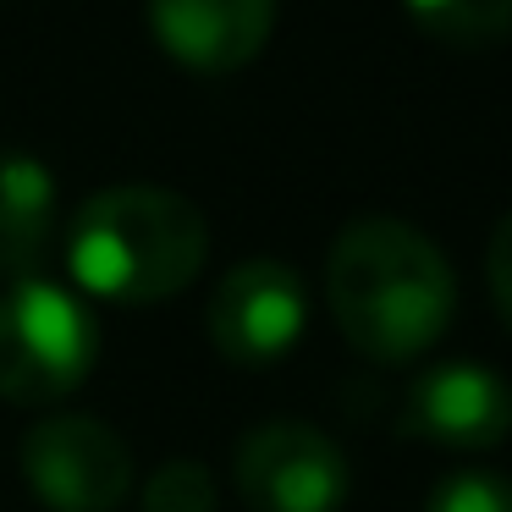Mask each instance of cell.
I'll use <instances>...</instances> for the list:
<instances>
[{
    "mask_svg": "<svg viewBox=\"0 0 512 512\" xmlns=\"http://www.w3.org/2000/svg\"><path fill=\"white\" fill-rule=\"evenodd\" d=\"M325 298L353 342L375 364H413L446 336L457 281L446 254L397 215L347 221L325 259Z\"/></svg>",
    "mask_w": 512,
    "mask_h": 512,
    "instance_id": "1",
    "label": "cell"
},
{
    "mask_svg": "<svg viewBox=\"0 0 512 512\" xmlns=\"http://www.w3.org/2000/svg\"><path fill=\"white\" fill-rule=\"evenodd\" d=\"M210 259L204 210L160 182H122L94 199L67 226V270L78 292L105 303H166Z\"/></svg>",
    "mask_w": 512,
    "mask_h": 512,
    "instance_id": "2",
    "label": "cell"
},
{
    "mask_svg": "<svg viewBox=\"0 0 512 512\" xmlns=\"http://www.w3.org/2000/svg\"><path fill=\"white\" fill-rule=\"evenodd\" d=\"M100 347V320L72 287L28 276L0 292V402H67L94 375Z\"/></svg>",
    "mask_w": 512,
    "mask_h": 512,
    "instance_id": "3",
    "label": "cell"
},
{
    "mask_svg": "<svg viewBox=\"0 0 512 512\" xmlns=\"http://www.w3.org/2000/svg\"><path fill=\"white\" fill-rule=\"evenodd\" d=\"M23 479L50 512H116L133 490V452L105 419L50 413L23 441Z\"/></svg>",
    "mask_w": 512,
    "mask_h": 512,
    "instance_id": "4",
    "label": "cell"
},
{
    "mask_svg": "<svg viewBox=\"0 0 512 512\" xmlns=\"http://www.w3.org/2000/svg\"><path fill=\"white\" fill-rule=\"evenodd\" d=\"M237 496L248 512H342L353 468L325 430L276 419L248 430L237 446Z\"/></svg>",
    "mask_w": 512,
    "mask_h": 512,
    "instance_id": "5",
    "label": "cell"
},
{
    "mask_svg": "<svg viewBox=\"0 0 512 512\" xmlns=\"http://www.w3.org/2000/svg\"><path fill=\"white\" fill-rule=\"evenodd\" d=\"M309 325V287L287 259H243L210 298V342L237 369H276Z\"/></svg>",
    "mask_w": 512,
    "mask_h": 512,
    "instance_id": "6",
    "label": "cell"
},
{
    "mask_svg": "<svg viewBox=\"0 0 512 512\" xmlns=\"http://www.w3.org/2000/svg\"><path fill=\"white\" fill-rule=\"evenodd\" d=\"M402 430L446 452H490L512 430V386L479 358H446L408 380Z\"/></svg>",
    "mask_w": 512,
    "mask_h": 512,
    "instance_id": "7",
    "label": "cell"
},
{
    "mask_svg": "<svg viewBox=\"0 0 512 512\" xmlns=\"http://www.w3.org/2000/svg\"><path fill=\"white\" fill-rule=\"evenodd\" d=\"M281 0H149V34L188 72H237L270 45Z\"/></svg>",
    "mask_w": 512,
    "mask_h": 512,
    "instance_id": "8",
    "label": "cell"
},
{
    "mask_svg": "<svg viewBox=\"0 0 512 512\" xmlns=\"http://www.w3.org/2000/svg\"><path fill=\"white\" fill-rule=\"evenodd\" d=\"M56 248V177L28 149H0V276H45Z\"/></svg>",
    "mask_w": 512,
    "mask_h": 512,
    "instance_id": "9",
    "label": "cell"
},
{
    "mask_svg": "<svg viewBox=\"0 0 512 512\" xmlns=\"http://www.w3.org/2000/svg\"><path fill=\"white\" fill-rule=\"evenodd\" d=\"M402 12L446 50H496L512 39V0H402Z\"/></svg>",
    "mask_w": 512,
    "mask_h": 512,
    "instance_id": "10",
    "label": "cell"
},
{
    "mask_svg": "<svg viewBox=\"0 0 512 512\" xmlns=\"http://www.w3.org/2000/svg\"><path fill=\"white\" fill-rule=\"evenodd\" d=\"M215 501H221V490L199 457H171L144 485V512H215Z\"/></svg>",
    "mask_w": 512,
    "mask_h": 512,
    "instance_id": "11",
    "label": "cell"
},
{
    "mask_svg": "<svg viewBox=\"0 0 512 512\" xmlns=\"http://www.w3.org/2000/svg\"><path fill=\"white\" fill-rule=\"evenodd\" d=\"M424 512H512V479L485 474V468H463V474L435 479L424 496Z\"/></svg>",
    "mask_w": 512,
    "mask_h": 512,
    "instance_id": "12",
    "label": "cell"
},
{
    "mask_svg": "<svg viewBox=\"0 0 512 512\" xmlns=\"http://www.w3.org/2000/svg\"><path fill=\"white\" fill-rule=\"evenodd\" d=\"M485 276H490V298H496L501 320H507V331H512V215L496 226V237H490Z\"/></svg>",
    "mask_w": 512,
    "mask_h": 512,
    "instance_id": "13",
    "label": "cell"
}]
</instances>
